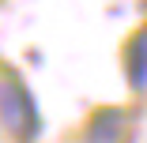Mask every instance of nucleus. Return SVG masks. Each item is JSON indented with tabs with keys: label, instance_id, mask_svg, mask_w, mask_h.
Masks as SVG:
<instances>
[{
	"label": "nucleus",
	"instance_id": "1",
	"mask_svg": "<svg viewBox=\"0 0 147 143\" xmlns=\"http://www.w3.org/2000/svg\"><path fill=\"white\" fill-rule=\"evenodd\" d=\"M0 124L19 143H34L42 136V109H38L34 94L26 91V83L15 75L0 79Z\"/></svg>",
	"mask_w": 147,
	"mask_h": 143
},
{
	"label": "nucleus",
	"instance_id": "2",
	"mask_svg": "<svg viewBox=\"0 0 147 143\" xmlns=\"http://www.w3.org/2000/svg\"><path fill=\"white\" fill-rule=\"evenodd\" d=\"M121 136H125V109H117V105L98 109L83 128L87 143H121Z\"/></svg>",
	"mask_w": 147,
	"mask_h": 143
},
{
	"label": "nucleus",
	"instance_id": "3",
	"mask_svg": "<svg viewBox=\"0 0 147 143\" xmlns=\"http://www.w3.org/2000/svg\"><path fill=\"white\" fill-rule=\"evenodd\" d=\"M125 75H128V87L132 91H147V26L136 30L125 45Z\"/></svg>",
	"mask_w": 147,
	"mask_h": 143
}]
</instances>
